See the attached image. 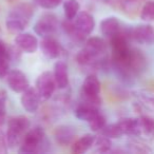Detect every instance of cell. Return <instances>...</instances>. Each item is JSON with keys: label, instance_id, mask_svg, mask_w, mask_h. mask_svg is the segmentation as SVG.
Segmentation results:
<instances>
[{"label": "cell", "instance_id": "obj_1", "mask_svg": "<svg viewBox=\"0 0 154 154\" xmlns=\"http://www.w3.org/2000/svg\"><path fill=\"white\" fill-rule=\"evenodd\" d=\"M30 128V120L26 116H17L10 118L8 122L7 141L11 148L17 146L23 139V134Z\"/></svg>", "mask_w": 154, "mask_h": 154}, {"label": "cell", "instance_id": "obj_2", "mask_svg": "<svg viewBox=\"0 0 154 154\" xmlns=\"http://www.w3.org/2000/svg\"><path fill=\"white\" fill-rule=\"evenodd\" d=\"M45 137L43 130L39 127L28 131L24 134V137L21 141L19 148V153H33L37 150L40 143Z\"/></svg>", "mask_w": 154, "mask_h": 154}, {"label": "cell", "instance_id": "obj_3", "mask_svg": "<svg viewBox=\"0 0 154 154\" xmlns=\"http://www.w3.org/2000/svg\"><path fill=\"white\" fill-rule=\"evenodd\" d=\"M55 88L56 82L53 73L50 71H45L39 75L36 80V89L40 95V98L45 100L49 99L53 95Z\"/></svg>", "mask_w": 154, "mask_h": 154}, {"label": "cell", "instance_id": "obj_4", "mask_svg": "<svg viewBox=\"0 0 154 154\" xmlns=\"http://www.w3.org/2000/svg\"><path fill=\"white\" fill-rule=\"evenodd\" d=\"M57 28V19L52 14H45L42 15L34 26V31L38 36L51 37L55 33Z\"/></svg>", "mask_w": 154, "mask_h": 154}, {"label": "cell", "instance_id": "obj_5", "mask_svg": "<svg viewBox=\"0 0 154 154\" xmlns=\"http://www.w3.org/2000/svg\"><path fill=\"white\" fill-rule=\"evenodd\" d=\"M128 37L143 45H151L154 42V29L150 24H139L131 29Z\"/></svg>", "mask_w": 154, "mask_h": 154}, {"label": "cell", "instance_id": "obj_6", "mask_svg": "<svg viewBox=\"0 0 154 154\" xmlns=\"http://www.w3.org/2000/svg\"><path fill=\"white\" fill-rule=\"evenodd\" d=\"M7 82L10 89L15 93H22L30 87L26 74L20 70H12L8 73Z\"/></svg>", "mask_w": 154, "mask_h": 154}, {"label": "cell", "instance_id": "obj_7", "mask_svg": "<svg viewBox=\"0 0 154 154\" xmlns=\"http://www.w3.org/2000/svg\"><path fill=\"white\" fill-rule=\"evenodd\" d=\"M21 106L26 112L29 113H34L37 111L40 103V95L36 88H30L29 87L26 91L22 92L21 98Z\"/></svg>", "mask_w": 154, "mask_h": 154}, {"label": "cell", "instance_id": "obj_8", "mask_svg": "<svg viewBox=\"0 0 154 154\" xmlns=\"http://www.w3.org/2000/svg\"><path fill=\"white\" fill-rule=\"evenodd\" d=\"M75 19V28L78 30V32L86 37L87 35H90L95 28V20L91 14L88 12H80L77 14Z\"/></svg>", "mask_w": 154, "mask_h": 154}, {"label": "cell", "instance_id": "obj_9", "mask_svg": "<svg viewBox=\"0 0 154 154\" xmlns=\"http://www.w3.org/2000/svg\"><path fill=\"white\" fill-rule=\"evenodd\" d=\"M15 43L19 49L26 53H34L38 49V40L30 33H19L15 38Z\"/></svg>", "mask_w": 154, "mask_h": 154}, {"label": "cell", "instance_id": "obj_10", "mask_svg": "<svg viewBox=\"0 0 154 154\" xmlns=\"http://www.w3.org/2000/svg\"><path fill=\"white\" fill-rule=\"evenodd\" d=\"M40 49L43 55L50 59H55L60 54V45L52 37H45L40 42Z\"/></svg>", "mask_w": 154, "mask_h": 154}, {"label": "cell", "instance_id": "obj_11", "mask_svg": "<svg viewBox=\"0 0 154 154\" xmlns=\"http://www.w3.org/2000/svg\"><path fill=\"white\" fill-rule=\"evenodd\" d=\"M54 78H55L56 87L59 89H64L69 85L68 66L63 61H57L54 64Z\"/></svg>", "mask_w": 154, "mask_h": 154}, {"label": "cell", "instance_id": "obj_12", "mask_svg": "<svg viewBox=\"0 0 154 154\" xmlns=\"http://www.w3.org/2000/svg\"><path fill=\"white\" fill-rule=\"evenodd\" d=\"M100 31L103 36L112 38L120 32V23L117 18L108 17L100 22Z\"/></svg>", "mask_w": 154, "mask_h": 154}, {"label": "cell", "instance_id": "obj_13", "mask_svg": "<svg viewBox=\"0 0 154 154\" xmlns=\"http://www.w3.org/2000/svg\"><path fill=\"white\" fill-rule=\"evenodd\" d=\"M32 15H33V9L31 8V5H18L17 8H15V9L10 13L9 18H12V19L20 21L21 23H23L24 26H26L28 22L30 21Z\"/></svg>", "mask_w": 154, "mask_h": 154}, {"label": "cell", "instance_id": "obj_14", "mask_svg": "<svg viewBox=\"0 0 154 154\" xmlns=\"http://www.w3.org/2000/svg\"><path fill=\"white\" fill-rule=\"evenodd\" d=\"M96 136L93 134H85L79 139H77L72 146V152L75 154H82L87 152L95 143Z\"/></svg>", "mask_w": 154, "mask_h": 154}, {"label": "cell", "instance_id": "obj_15", "mask_svg": "<svg viewBox=\"0 0 154 154\" xmlns=\"http://www.w3.org/2000/svg\"><path fill=\"white\" fill-rule=\"evenodd\" d=\"M100 92V82L95 75H89L85 79L82 88V94L88 96H97Z\"/></svg>", "mask_w": 154, "mask_h": 154}, {"label": "cell", "instance_id": "obj_16", "mask_svg": "<svg viewBox=\"0 0 154 154\" xmlns=\"http://www.w3.org/2000/svg\"><path fill=\"white\" fill-rule=\"evenodd\" d=\"M98 109L97 107L91 105H87V103H82V105H79L75 110V115L78 119L80 120H86V122H90L93 117L98 114Z\"/></svg>", "mask_w": 154, "mask_h": 154}, {"label": "cell", "instance_id": "obj_17", "mask_svg": "<svg viewBox=\"0 0 154 154\" xmlns=\"http://www.w3.org/2000/svg\"><path fill=\"white\" fill-rule=\"evenodd\" d=\"M122 131L124 134L127 135H138L140 134V129H139L138 119L134 118H124L118 122Z\"/></svg>", "mask_w": 154, "mask_h": 154}, {"label": "cell", "instance_id": "obj_18", "mask_svg": "<svg viewBox=\"0 0 154 154\" xmlns=\"http://www.w3.org/2000/svg\"><path fill=\"white\" fill-rule=\"evenodd\" d=\"M86 45L87 49L92 53H94L95 55H99V54L103 53L106 51V48H107L105 40L99 38V37H91L87 40Z\"/></svg>", "mask_w": 154, "mask_h": 154}, {"label": "cell", "instance_id": "obj_19", "mask_svg": "<svg viewBox=\"0 0 154 154\" xmlns=\"http://www.w3.org/2000/svg\"><path fill=\"white\" fill-rule=\"evenodd\" d=\"M80 5L77 0H66L63 2V11L66 20L72 21L79 13Z\"/></svg>", "mask_w": 154, "mask_h": 154}, {"label": "cell", "instance_id": "obj_20", "mask_svg": "<svg viewBox=\"0 0 154 154\" xmlns=\"http://www.w3.org/2000/svg\"><path fill=\"white\" fill-rule=\"evenodd\" d=\"M74 136V132L71 128L66 126H62L57 128L56 130V139L58 143H69L71 141V139Z\"/></svg>", "mask_w": 154, "mask_h": 154}, {"label": "cell", "instance_id": "obj_21", "mask_svg": "<svg viewBox=\"0 0 154 154\" xmlns=\"http://www.w3.org/2000/svg\"><path fill=\"white\" fill-rule=\"evenodd\" d=\"M101 134L105 135V136L111 138H119L122 135H124L120 128L119 124H111V125H106L103 128V130L100 131Z\"/></svg>", "mask_w": 154, "mask_h": 154}, {"label": "cell", "instance_id": "obj_22", "mask_svg": "<svg viewBox=\"0 0 154 154\" xmlns=\"http://www.w3.org/2000/svg\"><path fill=\"white\" fill-rule=\"evenodd\" d=\"M138 119L140 133H145L147 135L154 134V119L148 116H140Z\"/></svg>", "mask_w": 154, "mask_h": 154}, {"label": "cell", "instance_id": "obj_23", "mask_svg": "<svg viewBox=\"0 0 154 154\" xmlns=\"http://www.w3.org/2000/svg\"><path fill=\"white\" fill-rule=\"evenodd\" d=\"M97 55H95L94 53H92L91 51H89L87 48H85L84 50L79 52V53L77 54L76 56V59L77 62L82 66H88V64L92 63V61L95 59Z\"/></svg>", "mask_w": 154, "mask_h": 154}, {"label": "cell", "instance_id": "obj_24", "mask_svg": "<svg viewBox=\"0 0 154 154\" xmlns=\"http://www.w3.org/2000/svg\"><path fill=\"white\" fill-rule=\"evenodd\" d=\"M140 18L143 21L154 20V1H147L140 12Z\"/></svg>", "mask_w": 154, "mask_h": 154}, {"label": "cell", "instance_id": "obj_25", "mask_svg": "<svg viewBox=\"0 0 154 154\" xmlns=\"http://www.w3.org/2000/svg\"><path fill=\"white\" fill-rule=\"evenodd\" d=\"M89 126H90V129L94 132H97V131H101L103 128L106 126V118L103 115H101L100 113L97 114L95 117H93L92 119L89 122Z\"/></svg>", "mask_w": 154, "mask_h": 154}, {"label": "cell", "instance_id": "obj_26", "mask_svg": "<svg viewBox=\"0 0 154 154\" xmlns=\"http://www.w3.org/2000/svg\"><path fill=\"white\" fill-rule=\"evenodd\" d=\"M95 146L97 151L99 152H108L111 148V140L109 137L101 134L100 137L95 139Z\"/></svg>", "mask_w": 154, "mask_h": 154}, {"label": "cell", "instance_id": "obj_27", "mask_svg": "<svg viewBox=\"0 0 154 154\" xmlns=\"http://www.w3.org/2000/svg\"><path fill=\"white\" fill-rule=\"evenodd\" d=\"M36 1L41 8L48 10L55 9L62 2V0H36Z\"/></svg>", "mask_w": 154, "mask_h": 154}, {"label": "cell", "instance_id": "obj_28", "mask_svg": "<svg viewBox=\"0 0 154 154\" xmlns=\"http://www.w3.org/2000/svg\"><path fill=\"white\" fill-rule=\"evenodd\" d=\"M9 73V57L0 56V78L5 77Z\"/></svg>", "mask_w": 154, "mask_h": 154}, {"label": "cell", "instance_id": "obj_29", "mask_svg": "<svg viewBox=\"0 0 154 154\" xmlns=\"http://www.w3.org/2000/svg\"><path fill=\"white\" fill-rule=\"evenodd\" d=\"M7 99L8 95L5 90L0 91V116L3 117L7 112Z\"/></svg>", "mask_w": 154, "mask_h": 154}, {"label": "cell", "instance_id": "obj_30", "mask_svg": "<svg viewBox=\"0 0 154 154\" xmlns=\"http://www.w3.org/2000/svg\"><path fill=\"white\" fill-rule=\"evenodd\" d=\"M141 103L146 108L154 112V97L143 95V96H141Z\"/></svg>", "mask_w": 154, "mask_h": 154}, {"label": "cell", "instance_id": "obj_31", "mask_svg": "<svg viewBox=\"0 0 154 154\" xmlns=\"http://www.w3.org/2000/svg\"><path fill=\"white\" fill-rule=\"evenodd\" d=\"M8 141L7 137H5L3 133L0 131V153H5L8 150Z\"/></svg>", "mask_w": 154, "mask_h": 154}, {"label": "cell", "instance_id": "obj_32", "mask_svg": "<svg viewBox=\"0 0 154 154\" xmlns=\"http://www.w3.org/2000/svg\"><path fill=\"white\" fill-rule=\"evenodd\" d=\"M0 56H7L9 57V52H8V49L5 47V42L0 40Z\"/></svg>", "mask_w": 154, "mask_h": 154}]
</instances>
